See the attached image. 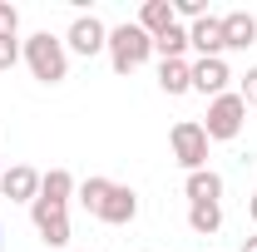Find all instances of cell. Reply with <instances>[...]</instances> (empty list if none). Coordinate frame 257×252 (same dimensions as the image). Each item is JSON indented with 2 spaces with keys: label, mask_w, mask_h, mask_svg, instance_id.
<instances>
[{
  "label": "cell",
  "mask_w": 257,
  "mask_h": 252,
  "mask_svg": "<svg viewBox=\"0 0 257 252\" xmlns=\"http://www.w3.org/2000/svg\"><path fill=\"white\" fill-rule=\"evenodd\" d=\"M20 55L30 64V74L40 84H60L64 74H69V55H64V40H55L50 30H35L25 45H20Z\"/></svg>",
  "instance_id": "obj_1"
},
{
  "label": "cell",
  "mask_w": 257,
  "mask_h": 252,
  "mask_svg": "<svg viewBox=\"0 0 257 252\" xmlns=\"http://www.w3.org/2000/svg\"><path fill=\"white\" fill-rule=\"evenodd\" d=\"M149 55H154V40L139 30V20H128V25H119V30H109V64H114V74H134Z\"/></svg>",
  "instance_id": "obj_2"
},
{
  "label": "cell",
  "mask_w": 257,
  "mask_h": 252,
  "mask_svg": "<svg viewBox=\"0 0 257 252\" xmlns=\"http://www.w3.org/2000/svg\"><path fill=\"white\" fill-rule=\"evenodd\" d=\"M242 119H247L242 94H218L208 104V124H203L208 144H213V139H237V134H242Z\"/></svg>",
  "instance_id": "obj_3"
},
{
  "label": "cell",
  "mask_w": 257,
  "mask_h": 252,
  "mask_svg": "<svg viewBox=\"0 0 257 252\" xmlns=\"http://www.w3.org/2000/svg\"><path fill=\"white\" fill-rule=\"evenodd\" d=\"M168 144H173V158H178L188 173L208 168V134H203V124L178 119V124H173V134H168Z\"/></svg>",
  "instance_id": "obj_4"
},
{
  "label": "cell",
  "mask_w": 257,
  "mask_h": 252,
  "mask_svg": "<svg viewBox=\"0 0 257 252\" xmlns=\"http://www.w3.org/2000/svg\"><path fill=\"white\" fill-rule=\"evenodd\" d=\"M30 218H35V232H40L45 247H69V208H64V203L35 198V203H30Z\"/></svg>",
  "instance_id": "obj_5"
},
{
  "label": "cell",
  "mask_w": 257,
  "mask_h": 252,
  "mask_svg": "<svg viewBox=\"0 0 257 252\" xmlns=\"http://www.w3.org/2000/svg\"><path fill=\"white\" fill-rule=\"evenodd\" d=\"M69 50L74 55H84V60H94L99 50H109V30L99 25V15H74V25H69Z\"/></svg>",
  "instance_id": "obj_6"
},
{
  "label": "cell",
  "mask_w": 257,
  "mask_h": 252,
  "mask_svg": "<svg viewBox=\"0 0 257 252\" xmlns=\"http://www.w3.org/2000/svg\"><path fill=\"white\" fill-rule=\"evenodd\" d=\"M188 50H198V60H223V20L203 15L188 25Z\"/></svg>",
  "instance_id": "obj_7"
},
{
  "label": "cell",
  "mask_w": 257,
  "mask_h": 252,
  "mask_svg": "<svg viewBox=\"0 0 257 252\" xmlns=\"http://www.w3.org/2000/svg\"><path fill=\"white\" fill-rule=\"evenodd\" d=\"M139 218V193L124 188V183H114L109 198H104V208H99V222H109V227H124V222Z\"/></svg>",
  "instance_id": "obj_8"
},
{
  "label": "cell",
  "mask_w": 257,
  "mask_h": 252,
  "mask_svg": "<svg viewBox=\"0 0 257 252\" xmlns=\"http://www.w3.org/2000/svg\"><path fill=\"white\" fill-rule=\"evenodd\" d=\"M0 193H5L10 203H35V198H40V173H35L30 163H15V168H5Z\"/></svg>",
  "instance_id": "obj_9"
},
{
  "label": "cell",
  "mask_w": 257,
  "mask_h": 252,
  "mask_svg": "<svg viewBox=\"0 0 257 252\" xmlns=\"http://www.w3.org/2000/svg\"><path fill=\"white\" fill-rule=\"evenodd\" d=\"M218 20H223V50H247V45H257V20L247 10H227Z\"/></svg>",
  "instance_id": "obj_10"
},
{
  "label": "cell",
  "mask_w": 257,
  "mask_h": 252,
  "mask_svg": "<svg viewBox=\"0 0 257 252\" xmlns=\"http://www.w3.org/2000/svg\"><path fill=\"white\" fill-rule=\"evenodd\" d=\"M227 64L223 60H198L193 64V89L198 94H208V99H218V94H227Z\"/></svg>",
  "instance_id": "obj_11"
},
{
  "label": "cell",
  "mask_w": 257,
  "mask_h": 252,
  "mask_svg": "<svg viewBox=\"0 0 257 252\" xmlns=\"http://www.w3.org/2000/svg\"><path fill=\"white\" fill-rule=\"evenodd\" d=\"M168 25H178V20H173V0H144V10H139V30L149 35V40H159Z\"/></svg>",
  "instance_id": "obj_12"
},
{
  "label": "cell",
  "mask_w": 257,
  "mask_h": 252,
  "mask_svg": "<svg viewBox=\"0 0 257 252\" xmlns=\"http://www.w3.org/2000/svg\"><path fill=\"white\" fill-rule=\"evenodd\" d=\"M183 193H188V203H218V198H223V178H218L213 168H198V173H188Z\"/></svg>",
  "instance_id": "obj_13"
},
{
  "label": "cell",
  "mask_w": 257,
  "mask_h": 252,
  "mask_svg": "<svg viewBox=\"0 0 257 252\" xmlns=\"http://www.w3.org/2000/svg\"><path fill=\"white\" fill-rule=\"evenodd\" d=\"M159 89L163 94H188L193 89V64L188 60H163L159 64Z\"/></svg>",
  "instance_id": "obj_14"
},
{
  "label": "cell",
  "mask_w": 257,
  "mask_h": 252,
  "mask_svg": "<svg viewBox=\"0 0 257 252\" xmlns=\"http://www.w3.org/2000/svg\"><path fill=\"white\" fill-rule=\"evenodd\" d=\"M188 227L198 237H213L223 227V203H188Z\"/></svg>",
  "instance_id": "obj_15"
},
{
  "label": "cell",
  "mask_w": 257,
  "mask_h": 252,
  "mask_svg": "<svg viewBox=\"0 0 257 252\" xmlns=\"http://www.w3.org/2000/svg\"><path fill=\"white\" fill-rule=\"evenodd\" d=\"M69 193H74V178H69L64 168L40 173V198H50V203H64V208H69Z\"/></svg>",
  "instance_id": "obj_16"
},
{
  "label": "cell",
  "mask_w": 257,
  "mask_h": 252,
  "mask_svg": "<svg viewBox=\"0 0 257 252\" xmlns=\"http://www.w3.org/2000/svg\"><path fill=\"white\" fill-rule=\"evenodd\" d=\"M183 50H188V30H183V25H168V30L154 40V55H163V60H183Z\"/></svg>",
  "instance_id": "obj_17"
},
{
  "label": "cell",
  "mask_w": 257,
  "mask_h": 252,
  "mask_svg": "<svg viewBox=\"0 0 257 252\" xmlns=\"http://www.w3.org/2000/svg\"><path fill=\"white\" fill-rule=\"evenodd\" d=\"M109 188H114L109 178H84V183H79V203H84V213H94V218H99V208H104Z\"/></svg>",
  "instance_id": "obj_18"
},
{
  "label": "cell",
  "mask_w": 257,
  "mask_h": 252,
  "mask_svg": "<svg viewBox=\"0 0 257 252\" xmlns=\"http://www.w3.org/2000/svg\"><path fill=\"white\" fill-rule=\"evenodd\" d=\"M15 30H20V10H15L10 0H0V40H5V35H15Z\"/></svg>",
  "instance_id": "obj_19"
},
{
  "label": "cell",
  "mask_w": 257,
  "mask_h": 252,
  "mask_svg": "<svg viewBox=\"0 0 257 252\" xmlns=\"http://www.w3.org/2000/svg\"><path fill=\"white\" fill-rule=\"evenodd\" d=\"M178 15H183V20H203L208 5H203V0H173V20H178Z\"/></svg>",
  "instance_id": "obj_20"
},
{
  "label": "cell",
  "mask_w": 257,
  "mask_h": 252,
  "mask_svg": "<svg viewBox=\"0 0 257 252\" xmlns=\"http://www.w3.org/2000/svg\"><path fill=\"white\" fill-rule=\"evenodd\" d=\"M15 64H20V40L5 35V40H0V69H15Z\"/></svg>",
  "instance_id": "obj_21"
},
{
  "label": "cell",
  "mask_w": 257,
  "mask_h": 252,
  "mask_svg": "<svg viewBox=\"0 0 257 252\" xmlns=\"http://www.w3.org/2000/svg\"><path fill=\"white\" fill-rule=\"evenodd\" d=\"M242 104H252V109H257V69L242 74Z\"/></svg>",
  "instance_id": "obj_22"
},
{
  "label": "cell",
  "mask_w": 257,
  "mask_h": 252,
  "mask_svg": "<svg viewBox=\"0 0 257 252\" xmlns=\"http://www.w3.org/2000/svg\"><path fill=\"white\" fill-rule=\"evenodd\" d=\"M242 252H257V232H252V237H247V242H242Z\"/></svg>",
  "instance_id": "obj_23"
},
{
  "label": "cell",
  "mask_w": 257,
  "mask_h": 252,
  "mask_svg": "<svg viewBox=\"0 0 257 252\" xmlns=\"http://www.w3.org/2000/svg\"><path fill=\"white\" fill-rule=\"evenodd\" d=\"M247 213H252V222H257V193H252V198H247Z\"/></svg>",
  "instance_id": "obj_24"
},
{
  "label": "cell",
  "mask_w": 257,
  "mask_h": 252,
  "mask_svg": "<svg viewBox=\"0 0 257 252\" xmlns=\"http://www.w3.org/2000/svg\"><path fill=\"white\" fill-rule=\"evenodd\" d=\"M0 247H5V227H0Z\"/></svg>",
  "instance_id": "obj_25"
},
{
  "label": "cell",
  "mask_w": 257,
  "mask_h": 252,
  "mask_svg": "<svg viewBox=\"0 0 257 252\" xmlns=\"http://www.w3.org/2000/svg\"><path fill=\"white\" fill-rule=\"evenodd\" d=\"M0 178H5V168H0Z\"/></svg>",
  "instance_id": "obj_26"
}]
</instances>
